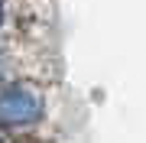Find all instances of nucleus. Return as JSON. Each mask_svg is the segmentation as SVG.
Returning a JSON list of instances; mask_svg holds the SVG:
<instances>
[{
    "label": "nucleus",
    "mask_w": 146,
    "mask_h": 143,
    "mask_svg": "<svg viewBox=\"0 0 146 143\" xmlns=\"http://www.w3.org/2000/svg\"><path fill=\"white\" fill-rule=\"evenodd\" d=\"M42 117V94L29 85H13L0 94V127H29Z\"/></svg>",
    "instance_id": "1"
},
{
    "label": "nucleus",
    "mask_w": 146,
    "mask_h": 143,
    "mask_svg": "<svg viewBox=\"0 0 146 143\" xmlns=\"http://www.w3.org/2000/svg\"><path fill=\"white\" fill-rule=\"evenodd\" d=\"M0 23H3V7H0Z\"/></svg>",
    "instance_id": "2"
}]
</instances>
